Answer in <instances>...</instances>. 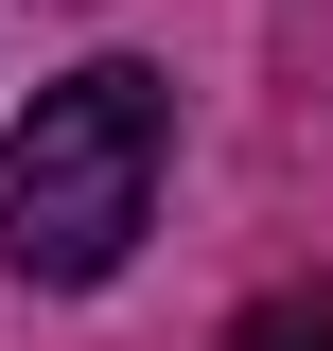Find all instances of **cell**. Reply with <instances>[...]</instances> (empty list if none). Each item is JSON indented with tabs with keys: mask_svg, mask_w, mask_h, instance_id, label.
Wrapping results in <instances>:
<instances>
[{
	"mask_svg": "<svg viewBox=\"0 0 333 351\" xmlns=\"http://www.w3.org/2000/svg\"><path fill=\"white\" fill-rule=\"evenodd\" d=\"M228 351H333V281H263L228 316Z\"/></svg>",
	"mask_w": 333,
	"mask_h": 351,
	"instance_id": "2",
	"label": "cell"
},
{
	"mask_svg": "<svg viewBox=\"0 0 333 351\" xmlns=\"http://www.w3.org/2000/svg\"><path fill=\"white\" fill-rule=\"evenodd\" d=\"M158 158H175V88L140 71V53L36 88V123L0 158V263L53 281V299H88V281L140 246V211H158Z\"/></svg>",
	"mask_w": 333,
	"mask_h": 351,
	"instance_id": "1",
	"label": "cell"
}]
</instances>
